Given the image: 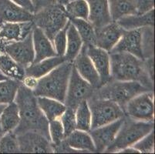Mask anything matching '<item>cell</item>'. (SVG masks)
<instances>
[{"label": "cell", "mask_w": 155, "mask_h": 154, "mask_svg": "<svg viewBox=\"0 0 155 154\" xmlns=\"http://www.w3.org/2000/svg\"><path fill=\"white\" fill-rule=\"evenodd\" d=\"M86 49L87 55L98 73L102 86L111 79L110 53L94 45L86 46Z\"/></svg>", "instance_id": "obj_17"}, {"label": "cell", "mask_w": 155, "mask_h": 154, "mask_svg": "<svg viewBox=\"0 0 155 154\" xmlns=\"http://www.w3.org/2000/svg\"><path fill=\"white\" fill-rule=\"evenodd\" d=\"M73 63L65 61L36 80L32 93L36 97L55 99L64 103Z\"/></svg>", "instance_id": "obj_3"}, {"label": "cell", "mask_w": 155, "mask_h": 154, "mask_svg": "<svg viewBox=\"0 0 155 154\" xmlns=\"http://www.w3.org/2000/svg\"><path fill=\"white\" fill-rule=\"evenodd\" d=\"M123 31L117 22L114 21L102 27L96 28L94 46L110 53L120 39Z\"/></svg>", "instance_id": "obj_15"}, {"label": "cell", "mask_w": 155, "mask_h": 154, "mask_svg": "<svg viewBox=\"0 0 155 154\" xmlns=\"http://www.w3.org/2000/svg\"><path fill=\"white\" fill-rule=\"evenodd\" d=\"M87 103L92 117L91 129L110 123L125 116L123 109L110 100L91 97Z\"/></svg>", "instance_id": "obj_7"}, {"label": "cell", "mask_w": 155, "mask_h": 154, "mask_svg": "<svg viewBox=\"0 0 155 154\" xmlns=\"http://www.w3.org/2000/svg\"><path fill=\"white\" fill-rule=\"evenodd\" d=\"M110 58L112 80L137 82L153 91V80L147 70L144 59L124 52H110Z\"/></svg>", "instance_id": "obj_2"}, {"label": "cell", "mask_w": 155, "mask_h": 154, "mask_svg": "<svg viewBox=\"0 0 155 154\" xmlns=\"http://www.w3.org/2000/svg\"><path fill=\"white\" fill-rule=\"evenodd\" d=\"M142 53L143 59L153 57V26L141 28Z\"/></svg>", "instance_id": "obj_33"}, {"label": "cell", "mask_w": 155, "mask_h": 154, "mask_svg": "<svg viewBox=\"0 0 155 154\" xmlns=\"http://www.w3.org/2000/svg\"><path fill=\"white\" fill-rule=\"evenodd\" d=\"M112 21L124 16L137 14V0H107Z\"/></svg>", "instance_id": "obj_26"}, {"label": "cell", "mask_w": 155, "mask_h": 154, "mask_svg": "<svg viewBox=\"0 0 155 154\" xmlns=\"http://www.w3.org/2000/svg\"><path fill=\"white\" fill-rule=\"evenodd\" d=\"M70 23V21L69 19V22H67V25L56 34V36L52 41L56 55L58 56L64 57L66 48H67V32Z\"/></svg>", "instance_id": "obj_36"}, {"label": "cell", "mask_w": 155, "mask_h": 154, "mask_svg": "<svg viewBox=\"0 0 155 154\" xmlns=\"http://www.w3.org/2000/svg\"><path fill=\"white\" fill-rule=\"evenodd\" d=\"M32 22L53 41L56 34L69 22L64 6L57 3L41 8L33 14Z\"/></svg>", "instance_id": "obj_6"}, {"label": "cell", "mask_w": 155, "mask_h": 154, "mask_svg": "<svg viewBox=\"0 0 155 154\" xmlns=\"http://www.w3.org/2000/svg\"><path fill=\"white\" fill-rule=\"evenodd\" d=\"M70 1H71V0H70Z\"/></svg>", "instance_id": "obj_45"}, {"label": "cell", "mask_w": 155, "mask_h": 154, "mask_svg": "<svg viewBox=\"0 0 155 154\" xmlns=\"http://www.w3.org/2000/svg\"><path fill=\"white\" fill-rule=\"evenodd\" d=\"M95 90L92 85L80 76L73 66L64 104L67 107L75 110L79 104L84 101H87L93 97Z\"/></svg>", "instance_id": "obj_9"}, {"label": "cell", "mask_w": 155, "mask_h": 154, "mask_svg": "<svg viewBox=\"0 0 155 154\" xmlns=\"http://www.w3.org/2000/svg\"><path fill=\"white\" fill-rule=\"evenodd\" d=\"M154 97L153 91L140 93L130 100L124 107L125 116L134 120L153 122Z\"/></svg>", "instance_id": "obj_8"}, {"label": "cell", "mask_w": 155, "mask_h": 154, "mask_svg": "<svg viewBox=\"0 0 155 154\" xmlns=\"http://www.w3.org/2000/svg\"><path fill=\"white\" fill-rule=\"evenodd\" d=\"M123 120L124 117L110 123L91 129L89 131L88 133L94 141L96 152H104L109 146H110L116 137Z\"/></svg>", "instance_id": "obj_12"}, {"label": "cell", "mask_w": 155, "mask_h": 154, "mask_svg": "<svg viewBox=\"0 0 155 154\" xmlns=\"http://www.w3.org/2000/svg\"><path fill=\"white\" fill-rule=\"evenodd\" d=\"M19 152L17 136L14 132H9L0 138V153H17Z\"/></svg>", "instance_id": "obj_34"}, {"label": "cell", "mask_w": 155, "mask_h": 154, "mask_svg": "<svg viewBox=\"0 0 155 154\" xmlns=\"http://www.w3.org/2000/svg\"><path fill=\"white\" fill-rule=\"evenodd\" d=\"M89 6L88 21L95 28L113 22L107 0H86Z\"/></svg>", "instance_id": "obj_19"}, {"label": "cell", "mask_w": 155, "mask_h": 154, "mask_svg": "<svg viewBox=\"0 0 155 154\" xmlns=\"http://www.w3.org/2000/svg\"><path fill=\"white\" fill-rule=\"evenodd\" d=\"M118 153H140V152H138L137 149H135L133 146H130V147L121 149Z\"/></svg>", "instance_id": "obj_42"}, {"label": "cell", "mask_w": 155, "mask_h": 154, "mask_svg": "<svg viewBox=\"0 0 155 154\" xmlns=\"http://www.w3.org/2000/svg\"><path fill=\"white\" fill-rule=\"evenodd\" d=\"M19 108L15 101L6 104L0 116V125L4 133L13 132L19 126Z\"/></svg>", "instance_id": "obj_27"}, {"label": "cell", "mask_w": 155, "mask_h": 154, "mask_svg": "<svg viewBox=\"0 0 155 154\" xmlns=\"http://www.w3.org/2000/svg\"><path fill=\"white\" fill-rule=\"evenodd\" d=\"M6 79H9V78H7L6 76H4L3 74H2V73H0V81H1V80H6Z\"/></svg>", "instance_id": "obj_44"}, {"label": "cell", "mask_w": 155, "mask_h": 154, "mask_svg": "<svg viewBox=\"0 0 155 154\" xmlns=\"http://www.w3.org/2000/svg\"><path fill=\"white\" fill-rule=\"evenodd\" d=\"M32 37L35 53L33 63L57 56L53 42L39 28L34 26L32 32Z\"/></svg>", "instance_id": "obj_20"}, {"label": "cell", "mask_w": 155, "mask_h": 154, "mask_svg": "<svg viewBox=\"0 0 155 154\" xmlns=\"http://www.w3.org/2000/svg\"><path fill=\"white\" fill-rule=\"evenodd\" d=\"M48 130L52 145L59 144L64 139V130L60 119H56L53 120L49 121Z\"/></svg>", "instance_id": "obj_35"}, {"label": "cell", "mask_w": 155, "mask_h": 154, "mask_svg": "<svg viewBox=\"0 0 155 154\" xmlns=\"http://www.w3.org/2000/svg\"><path fill=\"white\" fill-rule=\"evenodd\" d=\"M154 8V0H137V14H144Z\"/></svg>", "instance_id": "obj_39"}, {"label": "cell", "mask_w": 155, "mask_h": 154, "mask_svg": "<svg viewBox=\"0 0 155 154\" xmlns=\"http://www.w3.org/2000/svg\"><path fill=\"white\" fill-rule=\"evenodd\" d=\"M140 153H153L154 152V135L153 129L143 138L138 140L133 146Z\"/></svg>", "instance_id": "obj_38"}, {"label": "cell", "mask_w": 155, "mask_h": 154, "mask_svg": "<svg viewBox=\"0 0 155 154\" xmlns=\"http://www.w3.org/2000/svg\"><path fill=\"white\" fill-rule=\"evenodd\" d=\"M0 73L7 78L22 83L25 78V69L19 66L0 47Z\"/></svg>", "instance_id": "obj_24"}, {"label": "cell", "mask_w": 155, "mask_h": 154, "mask_svg": "<svg viewBox=\"0 0 155 154\" xmlns=\"http://www.w3.org/2000/svg\"><path fill=\"white\" fill-rule=\"evenodd\" d=\"M33 14L11 0H0V25L5 22H21L32 21Z\"/></svg>", "instance_id": "obj_18"}, {"label": "cell", "mask_w": 155, "mask_h": 154, "mask_svg": "<svg viewBox=\"0 0 155 154\" xmlns=\"http://www.w3.org/2000/svg\"><path fill=\"white\" fill-rule=\"evenodd\" d=\"M55 2L57 4H59V5H61L64 6L66 4H67L70 2V0H55Z\"/></svg>", "instance_id": "obj_43"}, {"label": "cell", "mask_w": 155, "mask_h": 154, "mask_svg": "<svg viewBox=\"0 0 155 154\" xmlns=\"http://www.w3.org/2000/svg\"><path fill=\"white\" fill-rule=\"evenodd\" d=\"M31 1L34 5L36 12L40 10L41 8H45V7L56 3L55 0H31Z\"/></svg>", "instance_id": "obj_41"}, {"label": "cell", "mask_w": 155, "mask_h": 154, "mask_svg": "<svg viewBox=\"0 0 155 154\" xmlns=\"http://www.w3.org/2000/svg\"><path fill=\"white\" fill-rule=\"evenodd\" d=\"M19 152L28 153H52L53 145L47 137L34 131H27L16 135Z\"/></svg>", "instance_id": "obj_11"}, {"label": "cell", "mask_w": 155, "mask_h": 154, "mask_svg": "<svg viewBox=\"0 0 155 154\" xmlns=\"http://www.w3.org/2000/svg\"><path fill=\"white\" fill-rule=\"evenodd\" d=\"M14 101L18 106L20 117L19 124L13 131L14 133L18 135L27 131H34L50 139L49 121L39 107L36 97L32 90L21 83Z\"/></svg>", "instance_id": "obj_1"}, {"label": "cell", "mask_w": 155, "mask_h": 154, "mask_svg": "<svg viewBox=\"0 0 155 154\" xmlns=\"http://www.w3.org/2000/svg\"><path fill=\"white\" fill-rule=\"evenodd\" d=\"M76 128L77 129L89 132L91 129L92 117L87 101L82 102L75 110Z\"/></svg>", "instance_id": "obj_30"}, {"label": "cell", "mask_w": 155, "mask_h": 154, "mask_svg": "<svg viewBox=\"0 0 155 154\" xmlns=\"http://www.w3.org/2000/svg\"><path fill=\"white\" fill-rule=\"evenodd\" d=\"M34 26L32 21L2 23L0 25V46L25 39Z\"/></svg>", "instance_id": "obj_13"}, {"label": "cell", "mask_w": 155, "mask_h": 154, "mask_svg": "<svg viewBox=\"0 0 155 154\" xmlns=\"http://www.w3.org/2000/svg\"><path fill=\"white\" fill-rule=\"evenodd\" d=\"M154 8L144 14H134L124 16L116 21L124 30L140 29L145 26H153Z\"/></svg>", "instance_id": "obj_23"}, {"label": "cell", "mask_w": 155, "mask_h": 154, "mask_svg": "<svg viewBox=\"0 0 155 154\" xmlns=\"http://www.w3.org/2000/svg\"><path fill=\"white\" fill-rule=\"evenodd\" d=\"M141 37V28L132 30H124L120 39L110 52H124L143 59Z\"/></svg>", "instance_id": "obj_14"}, {"label": "cell", "mask_w": 155, "mask_h": 154, "mask_svg": "<svg viewBox=\"0 0 155 154\" xmlns=\"http://www.w3.org/2000/svg\"><path fill=\"white\" fill-rule=\"evenodd\" d=\"M60 121L64 130V136H67L69 134L71 133L73 131L77 129L76 128V119H75V110L71 108L67 107L65 112L60 117Z\"/></svg>", "instance_id": "obj_37"}, {"label": "cell", "mask_w": 155, "mask_h": 154, "mask_svg": "<svg viewBox=\"0 0 155 154\" xmlns=\"http://www.w3.org/2000/svg\"><path fill=\"white\" fill-rule=\"evenodd\" d=\"M12 2L20 6L21 8H24L25 10L31 12V13L34 14L36 10H35L34 5L32 4L31 0H11Z\"/></svg>", "instance_id": "obj_40"}, {"label": "cell", "mask_w": 155, "mask_h": 154, "mask_svg": "<svg viewBox=\"0 0 155 154\" xmlns=\"http://www.w3.org/2000/svg\"><path fill=\"white\" fill-rule=\"evenodd\" d=\"M78 32L84 44L94 45L95 28L88 20L82 19H69Z\"/></svg>", "instance_id": "obj_29"}, {"label": "cell", "mask_w": 155, "mask_h": 154, "mask_svg": "<svg viewBox=\"0 0 155 154\" xmlns=\"http://www.w3.org/2000/svg\"><path fill=\"white\" fill-rule=\"evenodd\" d=\"M0 47L24 69L34 62L35 53L32 32L22 40L7 43Z\"/></svg>", "instance_id": "obj_10"}, {"label": "cell", "mask_w": 155, "mask_h": 154, "mask_svg": "<svg viewBox=\"0 0 155 154\" xmlns=\"http://www.w3.org/2000/svg\"><path fill=\"white\" fill-rule=\"evenodd\" d=\"M153 122L134 120L124 116L114 142L104 152H119L124 148L133 146L138 140L153 130Z\"/></svg>", "instance_id": "obj_5"}, {"label": "cell", "mask_w": 155, "mask_h": 154, "mask_svg": "<svg viewBox=\"0 0 155 154\" xmlns=\"http://www.w3.org/2000/svg\"><path fill=\"white\" fill-rule=\"evenodd\" d=\"M69 19H82L88 20L89 6L86 0H71L64 5Z\"/></svg>", "instance_id": "obj_31"}, {"label": "cell", "mask_w": 155, "mask_h": 154, "mask_svg": "<svg viewBox=\"0 0 155 154\" xmlns=\"http://www.w3.org/2000/svg\"><path fill=\"white\" fill-rule=\"evenodd\" d=\"M65 143L78 152H94L96 148L91 135L86 131L75 129L64 138Z\"/></svg>", "instance_id": "obj_21"}, {"label": "cell", "mask_w": 155, "mask_h": 154, "mask_svg": "<svg viewBox=\"0 0 155 154\" xmlns=\"http://www.w3.org/2000/svg\"><path fill=\"white\" fill-rule=\"evenodd\" d=\"M146 91L150 90L137 82L120 81L110 79L99 88L96 89L93 97L110 100L124 109L130 100Z\"/></svg>", "instance_id": "obj_4"}, {"label": "cell", "mask_w": 155, "mask_h": 154, "mask_svg": "<svg viewBox=\"0 0 155 154\" xmlns=\"http://www.w3.org/2000/svg\"><path fill=\"white\" fill-rule=\"evenodd\" d=\"M73 66L80 76L94 88L97 89L101 87V79L91 59L87 55L86 45L84 44L79 54L73 61Z\"/></svg>", "instance_id": "obj_16"}, {"label": "cell", "mask_w": 155, "mask_h": 154, "mask_svg": "<svg viewBox=\"0 0 155 154\" xmlns=\"http://www.w3.org/2000/svg\"><path fill=\"white\" fill-rule=\"evenodd\" d=\"M84 46V42L80 38L74 25L70 22L67 32V48L64 58L66 61L73 63Z\"/></svg>", "instance_id": "obj_28"}, {"label": "cell", "mask_w": 155, "mask_h": 154, "mask_svg": "<svg viewBox=\"0 0 155 154\" xmlns=\"http://www.w3.org/2000/svg\"><path fill=\"white\" fill-rule=\"evenodd\" d=\"M66 61L64 57L62 56H53V57L46 58L41 61L32 63L26 68H25V75L35 79H39L45 76L50 71L55 69L63 62Z\"/></svg>", "instance_id": "obj_22"}, {"label": "cell", "mask_w": 155, "mask_h": 154, "mask_svg": "<svg viewBox=\"0 0 155 154\" xmlns=\"http://www.w3.org/2000/svg\"><path fill=\"white\" fill-rule=\"evenodd\" d=\"M39 107L48 121L60 119L67 109L63 103L55 99L44 97H36Z\"/></svg>", "instance_id": "obj_25"}, {"label": "cell", "mask_w": 155, "mask_h": 154, "mask_svg": "<svg viewBox=\"0 0 155 154\" xmlns=\"http://www.w3.org/2000/svg\"><path fill=\"white\" fill-rule=\"evenodd\" d=\"M20 83L12 79L0 81V104L6 105L14 101Z\"/></svg>", "instance_id": "obj_32"}]
</instances>
